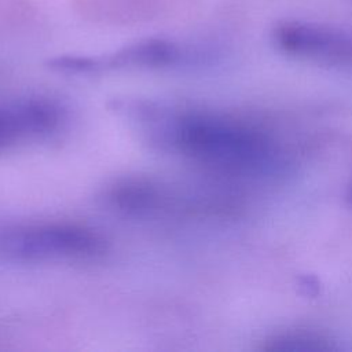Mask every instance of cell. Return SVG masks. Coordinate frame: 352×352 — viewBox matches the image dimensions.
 <instances>
[{
    "label": "cell",
    "mask_w": 352,
    "mask_h": 352,
    "mask_svg": "<svg viewBox=\"0 0 352 352\" xmlns=\"http://www.w3.org/2000/svg\"><path fill=\"white\" fill-rule=\"evenodd\" d=\"M116 110L155 146L197 162L252 176L271 175L283 166L279 144L245 121L140 99L120 100Z\"/></svg>",
    "instance_id": "obj_1"
},
{
    "label": "cell",
    "mask_w": 352,
    "mask_h": 352,
    "mask_svg": "<svg viewBox=\"0 0 352 352\" xmlns=\"http://www.w3.org/2000/svg\"><path fill=\"white\" fill-rule=\"evenodd\" d=\"M104 249L100 234L77 224H28L0 232V254L14 261L91 258Z\"/></svg>",
    "instance_id": "obj_2"
},
{
    "label": "cell",
    "mask_w": 352,
    "mask_h": 352,
    "mask_svg": "<svg viewBox=\"0 0 352 352\" xmlns=\"http://www.w3.org/2000/svg\"><path fill=\"white\" fill-rule=\"evenodd\" d=\"M275 41L285 52L320 62L352 66V33L309 22H285L275 29Z\"/></svg>",
    "instance_id": "obj_3"
},
{
    "label": "cell",
    "mask_w": 352,
    "mask_h": 352,
    "mask_svg": "<svg viewBox=\"0 0 352 352\" xmlns=\"http://www.w3.org/2000/svg\"><path fill=\"white\" fill-rule=\"evenodd\" d=\"M184 50L166 40H144L106 56H60L51 67L65 73H96L121 67H161L182 62Z\"/></svg>",
    "instance_id": "obj_4"
},
{
    "label": "cell",
    "mask_w": 352,
    "mask_h": 352,
    "mask_svg": "<svg viewBox=\"0 0 352 352\" xmlns=\"http://www.w3.org/2000/svg\"><path fill=\"white\" fill-rule=\"evenodd\" d=\"M63 118V109L45 98L0 103V147L45 138L59 129Z\"/></svg>",
    "instance_id": "obj_5"
},
{
    "label": "cell",
    "mask_w": 352,
    "mask_h": 352,
    "mask_svg": "<svg viewBox=\"0 0 352 352\" xmlns=\"http://www.w3.org/2000/svg\"><path fill=\"white\" fill-rule=\"evenodd\" d=\"M104 204L126 216H150L165 209L172 195L160 183L140 176L116 180L103 194Z\"/></svg>",
    "instance_id": "obj_6"
},
{
    "label": "cell",
    "mask_w": 352,
    "mask_h": 352,
    "mask_svg": "<svg viewBox=\"0 0 352 352\" xmlns=\"http://www.w3.org/2000/svg\"><path fill=\"white\" fill-rule=\"evenodd\" d=\"M330 346L322 337L312 333H289L275 337L270 341L265 349L270 351H323Z\"/></svg>",
    "instance_id": "obj_7"
},
{
    "label": "cell",
    "mask_w": 352,
    "mask_h": 352,
    "mask_svg": "<svg viewBox=\"0 0 352 352\" xmlns=\"http://www.w3.org/2000/svg\"><path fill=\"white\" fill-rule=\"evenodd\" d=\"M351 198H352V188H351Z\"/></svg>",
    "instance_id": "obj_8"
}]
</instances>
